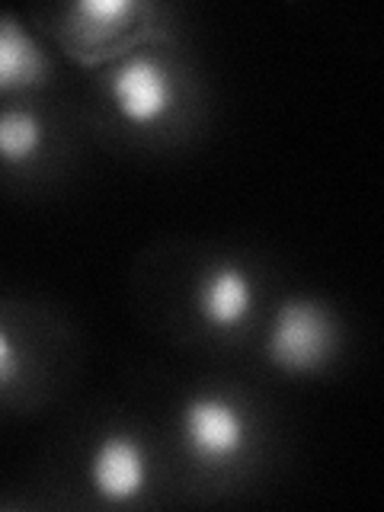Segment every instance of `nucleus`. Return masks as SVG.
Wrapping results in <instances>:
<instances>
[{"label":"nucleus","instance_id":"nucleus-1","mask_svg":"<svg viewBox=\"0 0 384 512\" xmlns=\"http://www.w3.org/2000/svg\"><path fill=\"white\" fill-rule=\"evenodd\" d=\"M333 346V320L311 298H288L272 317L266 356L288 372H308L327 359Z\"/></svg>","mask_w":384,"mask_h":512},{"label":"nucleus","instance_id":"nucleus-2","mask_svg":"<svg viewBox=\"0 0 384 512\" xmlns=\"http://www.w3.org/2000/svg\"><path fill=\"white\" fill-rule=\"evenodd\" d=\"M109 96L132 125H154L173 109V74L157 55H132L109 74Z\"/></svg>","mask_w":384,"mask_h":512},{"label":"nucleus","instance_id":"nucleus-3","mask_svg":"<svg viewBox=\"0 0 384 512\" xmlns=\"http://www.w3.org/2000/svg\"><path fill=\"white\" fill-rule=\"evenodd\" d=\"M183 442L196 458L221 464L234 458L247 442V420L234 400L221 394H192L183 413Z\"/></svg>","mask_w":384,"mask_h":512},{"label":"nucleus","instance_id":"nucleus-4","mask_svg":"<svg viewBox=\"0 0 384 512\" xmlns=\"http://www.w3.org/2000/svg\"><path fill=\"white\" fill-rule=\"evenodd\" d=\"M90 484L109 503H125L148 484V455L135 436L112 432L90 455Z\"/></svg>","mask_w":384,"mask_h":512},{"label":"nucleus","instance_id":"nucleus-5","mask_svg":"<svg viewBox=\"0 0 384 512\" xmlns=\"http://www.w3.org/2000/svg\"><path fill=\"white\" fill-rule=\"evenodd\" d=\"M253 308V282L237 263H218L199 285V311L212 327L231 330L247 320Z\"/></svg>","mask_w":384,"mask_h":512},{"label":"nucleus","instance_id":"nucleus-6","mask_svg":"<svg viewBox=\"0 0 384 512\" xmlns=\"http://www.w3.org/2000/svg\"><path fill=\"white\" fill-rule=\"evenodd\" d=\"M48 77V58L32 32L13 16H0V93L42 84Z\"/></svg>","mask_w":384,"mask_h":512},{"label":"nucleus","instance_id":"nucleus-7","mask_svg":"<svg viewBox=\"0 0 384 512\" xmlns=\"http://www.w3.org/2000/svg\"><path fill=\"white\" fill-rule=\"evenodd\" d=\"M45 128L32 109L10 106L0 109V164H26L42 148Z\"/></svg>","mask_w":384,"mask_h":512},{"label":"nucleus","instance_id":"nucleus-8","mask_svg":"<svg viewBox=\"0 0 384 512\" xmlns=\"http://www.w3.org/2000/svg\"><path fill=\"white\" fill-rule=\"evenodd\" d=\"M135 7L138 4H132V0H80V4H74V13L90 16L96 23H109V20H116V16L132 13Z\"/></svg>","mask_w":384,"mask_h":512},{"label":"nucleus","instance_id":"nucleus-9","mask_svg":"<svg viewBox=\"0 0 384 512\" xmlns=\"http://www.w3.org/2000/svg\"><path fill=\"white\" fill-rule=\"evenodd\" d=\"M16 375V346L10 336L0 330V381H10Z\"/></svg>","mask_w":384,"mask_h":512}]
</instances>
